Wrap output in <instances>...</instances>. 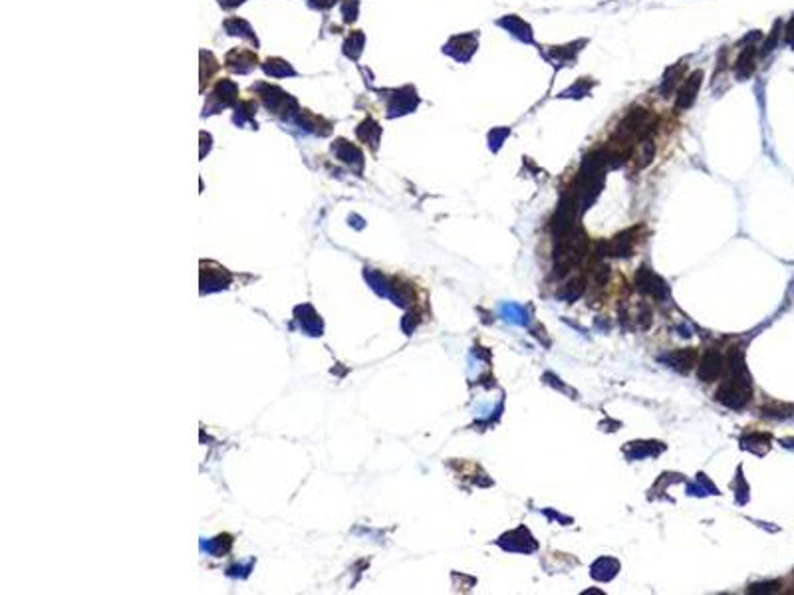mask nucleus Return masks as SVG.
<instances>
[{
	"label": "nucleus",
	"instance_id": "nucleus-1",
	"mask_svg": "<svg viewBox=\"0 0 794 595\" xmlns=\"http://www.w3.org/2000/svg\"><path fill=\"white\" fill-rule=\"evenodd\" d=\"M752 395L750 377L743 362V353L739 350H731L729 353V377L717 389V399L731 409H741Z\"/></svg>",
	"mask_w": 794,
	"mask_h": 595
},
{
	"label": "nucleus",
	"instance_id": "nucleus-2",
	"mask_svg": "<svg viewBox=\"0 0 794 595\" xmlns=\"http://www.w3.org/2000/svg\"><path fill=\"white\" fill-rule=\"evenodd\" d=\"M723 364H725V359H723V355L717 350L705 352L703 359H701V365H699V379L705 381V383L715 381L719 375H721V371H723Z\"/></svg>",
	"mask_w": 794,
	"mask_h": 595
},
{
	"label": "nucleus",
	"instance_id": "nucleus-3",
	"mask_svg": "<svg viewBox=\"0 0 794 595\" xmlns=\"http://www.w3.org/2000/svg\"><path fill=\"white\" fill-rule=\"evenodd\" d=\"M638 288H640L641 292L651 294L653 298H663L667 294V286L653 272H650L648 268H641L640 272H638Z\"/></svg>",
	"mask_w": 794,
	"mask_h": 595
},
{
	"label": "nucleus",
	"instance_id": "nucleus-4",
	"mask_svg": "<svg viewBox=\"0 0 794 595\" xmlns=\"http://www.w3.org/2000/svg\"><path fill=\"white\" fill-rule=\"evenodd\" d=\"M695 359H697V352L695 350H677L667 355V362L679 369V371H689L693 367Z\"/></svg>",
	"mask_w": 794,
	"mask_h": 595
},
{
	"label": "nucleus",
	"instance_id": "nucleus-5",
	"mask_svg": "<svg viewBox=\"0 0 794 595\" xmlns=\"http://www.w3.org/2000/svg\"><path fill=\"white\" fill-rule=\"evenodd\" d=\"M699 79H701V72H695L693 76L687 79L685 88L679 91V98H677V108H687L691 101L695 99V94L699 89Z\"/></svg>",
	"mask_w": 794,
	"mask_h": 595
},
{
	"label": "nucleus",
	"instance_id": "nucleus-6",
	"mask_svg": "<svg viewBox=\"0 0 794 595\" xmlns=\"http://www.w3.org/2000/svg\"><path fill=\"white\" fill-rule=\"evenodd\" d=\"M584 286H586L584 278H574V280H570V282L562 288V292H558V296H562L564 300H568V302H574L576 298L582 296Z\"/></svg>",
	"mask_w": 794,
	"mask_h": 595
},
{
	"label": "nucleus",
	"instance_id": "nucleus-7",
	"mask_svg": "<svg viewBox=\"0 0 794 595\" xmlns=\"http://www.w3.org/2000/svg\"><path fill=\"white\" fill-rule=\"evenodd\" d=\"M737 72L739 74H750L752 72V50H745L737 60Z\"/></svg>",
	"mask_w": 794,
	"mask_h": 595
},
{
	"label": "nucleus",
	"instance_id": "nucleus-8",
	"mask_svg": "<svg viewBox=\"0 0 794 595\" xmlns=\"http://www.w3.org/2000/svg\"><path fill=\"white\" fill-rule=\"evenodd\" d=\"M786 40L794 42V18L788 23V26H786Z\"/></svg>",
	"mask_w": 794,
	"mask_h": 595
}]
</instances>
